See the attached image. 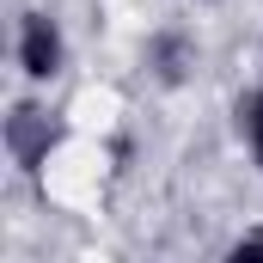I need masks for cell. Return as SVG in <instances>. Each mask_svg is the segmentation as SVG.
Here are the masks:
<instances>
[{
    "label": "cell",
    "instance_id": "7a4b0ae2",
    "mask_svg": "<svg viewBox=\"0 0 263 263\" xmlns=\"http://www.w3.org/2000/svg\"><path fill=\"white\" fill-rule=\"evenodd\" d=\"M18 62H25V73H37V80H49V73L62 67V37H55V25H49V18H25Z\"/></svg>",
    "mask_w": 263,
    "mask_h": 263
},
{
    "label": "cell",
    "instance_id": "3957f363",
    "mask_svg": "<svg viewBox=\"0 0 263 263\" xmlns=\"http://www.w3.org/2000/svg\"><path fill=\"white\" fill-rule=\"evenodd\" d=\"M239 117H245V135H251V153H257V165H263V92H251V98H245V110H239Z\"/></svg>",
    "mask_w": 263,
    "mask_h": 263
},
{
    "label": "cell",
    "instance_id": "277c9868",
    "mask_svg": "<svg viewBox=\"0 0 263 263\" xmlns=\"http://www.w3.org/2000/svg\"><path fill=\"white\" fill-rule=\"evenodd\" d=\"M233 257L245 263V257H263V239H239V245H233Z\"/></svg>",
    "mask_w": 263,
    "mask_h": 263
},
{
    "label": "cell",
    "instance_id": "6da1fadb",
    "mask_svg": "<svg viewBox=\"0 0 263 263\" xmlns=\"http://www.w3.org/2000/svg\"><path fill=\"white\" fill-rule=\"evenodd\" d=\"M49 141H55V129H49V117H43L37 104H18V110L6 117V147H12L18 165H37V159L49 153Z\"/></svg>",
    "mask_w": 263,
    "mask_h": 263
}]
</instances>
